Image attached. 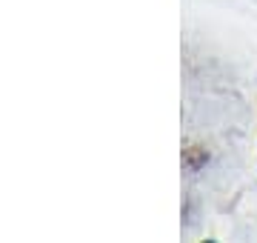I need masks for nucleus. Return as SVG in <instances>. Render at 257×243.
I'll return each mask as SVG.
<instances>
[{"label":"nucleus","instance_id":"obj_1","mask_svg":"<svg viewBox=\"0 0 257 243\" xmlns=\"http://www.w3.org/2000/svg\"><path fill=\"white\" fill-rule=\"evenodd\" d=\"M206 163H209V152H206V146H200V143H189V146L183 149V166L189 169V172H200Z\"/></svg>","mask_w":257,"mask_h":243}]
</instances>
